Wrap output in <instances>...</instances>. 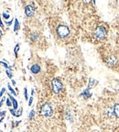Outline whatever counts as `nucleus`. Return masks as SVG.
<instances>
[{
	"label": "nucleus",
	"instance_id": "f8f14e48",
	"mask_svg": "<svg viewBox=\"0 0 119 132\" xmlns=\"http://www.w3.org/2000/svg\"><path fill=\"white\" fill-rule=\"evenodd\" d=\"M97 81L94 80V79H90V82H89V84H88V89H91L92 87H94L96 84H97Z\"/></svg>",
	"mask_w": 119,
	"mask_h": 132
},
{
	"label": "nucleus",
	"instance_id": "7ed1b4c3",
	"mask_svg": "<svg viewBox=\"0 0 119 132\" xmlns=\"http://www.w3.org/2000/svg\"><path fill=\"white\" fill-rule=\"evenodd\" d=\"M40 114L44 116V117H50L53 114V108L51 107V105L50 103H45L43 104L40 110Z\"/></svg>",
	"mask_w": 119,
	"mask_h": 132
},
{
	"label": "nucleus",
	"instance_id": "2eb2a0df",
	"mask_svg": "<svg viewBox=\"0 0 119 132\" xmlns=\"http://www.w3.org/2000/svg\"><path fill=\"white\" fill-rule=\"evenodd\" d=\"M34 116H35V111L32 109V110L30 111L29 115H28V118H29V119H33V118H34Z\"/></svg>",
	"mask_w": 119,
	"mask_h": 132
},
{
	"label": "nucleus",
	"instance_id": "2f4dec72",
	"mask_svg": "<svg viewBox=\"0 0 119 132\" xmlns=\"http://www.w3.org/2000/svg\"><path fill=\"white\" fill-rule=\"evenodd\" d=\"M9 132H12V131H9Z\"/></svg>",
	"mask_w": 119,
	"mask_h": 132
},
{
	"label": "nucleus",
	"instance_id": "20e7f679",
	"mask_svg": "<svg viewBox=\"0 0 119 132\" xmlns=\"http://www.w3.org/2000/svg\"><path fill=\"white\" fill-rule=\"evenodd\" d=\"M56 32H57V35L59 36V38L65 39L70 35V29L66 25H60L56 29Z\"/></svg>",
	"mask_w": 119,
	"mask_h": 132
},
{
	"label": "nucleus",
	"instance_id": "1a4fd4ad",
	"mask_svg": "<svg viewBox=\"0 0 119 132\" xmlns=\"http://www.w3.org/2000/svg\"><path fill=\"white\" fill-rule=\"evenodd\" d=\"M9 96V99H10V101H11V103H12V106H13V109L14 110H17V107H18V104H17V101L16 100V99L14 98L12 95H8Z\"/></svg>",
	"mask_w": 119,
	"mask_h": 132
},
{
	"label": "nucleus",
	"instance_id": "c85d7f7f",
	"mask_svg": "<svg viewBox=\"0 0 119 132\" xmlns=\"http://www.w3.org/2000/svg\"><path fill=\"white\" fill-rule=\"evenodd\" d=\"M33 95H34V89H32V90H31V96H32Z\"/></svg>",
	"mask_w": 119,
	"mask_h": 132
},
{
	"label": "nucleus",
	"instance_id": "f03ea898",
	"mask_svg": "<svg viewBox=\"0 0 119 132\" xmlns=\"http://www.w3.org/2000/svg\"><path fill=\"white\" fill-rule=\"evenodd\" d=\"M94 38H95V39H97V40H99V41H103V40H104V39L106 38V36H107V29H106V28L103 27V26H98V27L95 29V30H94Z\"/></svg>",
	"mask_w": 119,
	"mask_h": 132
},
{
	"label": "nucleus",
	"instance_id": "ddd939ff",
	"mask_svg": "<svg viewBox=\"0 0 119 132\" xmlns=\"http://www.w3.org/2000/svg\"><path fill=\"white\" fill-rule=\"evenodd\" d=\"M19 29V22L17 20V18H15V25H14V31L17 32Z\"/></svg>",
	"mask_w": 119,
	"mask_h": 132
},
{
	"label": "nucleus",
	"instance_id": "9b49d317",
	"mask_svg": "<svg viewBox=\"0 0 119 132\" xmlns=\"http://www.w3.org/2000/svg\"><path fill=\"white\" fill-rule=\"evenodd\" d=\"M81 95H83L84 97H87V98H88V97H91V96H92V94L90 93V89L87 88V89H85V90L81 94Z\"/></svg>",
	"mask_w": 119,
	"mask_h": 132
},
{
	"label": "nucleus",
	"instance_id": "a211bd4d",
	"mask_svg": "<svg viewBox=\"0 0 119 132\" xmlns=\"http://www.w3.org/2000/svg\"><path fill=\"white\" fill-rule=\"evenodd\" d=\"M6 73H7V74H8V76L10 79H12V77H13V74H12V73H11V71H9V70H7L6 71Z\"/></svg>",
	"mask_w": 119,
	"mask_h": 132
},
{
	"label": "nucleus",
	"instance_id": "0eeeda50",
	"mask_svg": "<svg viewBox=\"0 0 119 132\" xmlns=\"http://www.w3.org/2000/svg\"><path fill=\"white\" fill-rule=\"evenodd\" d=\"M22 108L20 107L18 110H14V109H10V113L12 114V115L14 116H16V117H18V116H20L22 115Z\"/></svg>",
	"mask_w": 119,
	"mask_h": 132
},
{
	"label": "nucleus",
	"instance_id": "423d86ee",
	"mask_svg": "<svg viewBox=\"0 0 119 132\" xmlns=\"http://www.w3.org/2000/svg\"><path fill=\"white\" fill-rule=\"evenodd\" d=\"M25 14L28 16V17H31V16H34V14H35L34 7L31 6V5H28L25 8Z\"/></svg>",
	"mask_w": 119,
	"mask_h": 132
},
{
	"label": "nucleus",
	"instance_id": "6ab92c4d",
	"mask_svg": "<svg viewBox=\"0 0 119 132\" xmlns=\"http://www.w3.org/2000/svg\"><path fill=\"white\" fill-rule=\"evenodd\" d=\"M6 105H7L8 107H10V106L12 105V103H11V101H10V99L9 98L7 99V101H6Z\"/></svg>",
	"mask_w": 119,
	"mask_h": 132
},
{
	"label": "nucleus",
	"instance_id": "393cba45",
	"mask_svg": "<svg viewBox=\"0 0 119 132\" xmlns=\"http://www.w3.org/2000/svg\"><path fill=\"white\" fill-rule=\"evenodd\" d=\"M6 113H7V111H5V110L1 111V112H0V116H3V117H4V116L6 115Z\"/></svg>",
	"mask_w": 119,
	"mask_h": 132
},
{
	"label": "nucleus",
	"instance_id": "aec40b11",
	"mask_svg": "<svg viewBox=\"0 0 119 132\" xmlns=\"http://www.w3.org/2000/svg\"><path fill=\"white\" fill-rule=\"evenodd\" d=\"M24 95H25L26 100H28V90H27V88L24 89Z\"/></svg>",
	"mask_w": 119,
	"mask_h": 132
},
{
	"label": "nucleus",
	"instance_id": "a878e982",
	"mask_svg": "<svg viewBox=\"0 0 119 132\" xmlns=\"http://www.w3.org/2000/svg\"><path fill=\"white\" fill-rule=\"evenodd\" d=\"M4 101H5V97H3V98L1 99V101H0V107H2V105H3V103H4Z\"/></svg>",
	"mask_w": 119,
	"mask_h": 132
},
{
	"label": "nucleus",
	"instance_id": "b1692460",
	"mask_svg": "<svg viewBox=\"0 0 119 132\" xmlns=\"http://www.w3.org/2000/svg\"><path fill=\"white\" fill-rule=\"evenodd\" d=\"M5 91H6V89H5L4 87H3V88L0 90V97H1V96H3V94L5 93Z\"/></svg>",
	"mask_w": 119,
	"mask_h": 132
},
{
	"label": "nucleus",
	"instance_id": "4be33fe9",
	"mask_svg": "<svg viewBox=\"0 0 119 132\" xmlns=\"http://www.w3.org/2000/svg\"><path fill=\"white\" fill-rule=\"evenodd\" d=\"M3 17H4L5 19H8V18L10 17V16H9L8 14H7V13H3Z\"/></svg>",
	"mask_w": 119,
	"mask_h": 132
},
{
	"label": "nucleus",
	"instance_id": "f3484780",
	"mask_svg": "<svg viewBox=\"0 0 119 132\" xmlns=\"http://www.w3.org/2000/svg\"><path fill=\"white\" fill-rule=\"evenodd\" d=\"M0 64H1V65H3L4 67H5V68H7V69H9V66L8 65V63H7L6 62H3V61H1V62H0Z\"/></svg>",
	"mask_w": 119,
	"mask_h": 132
},
{
	"label": "nucleus",
	"instance_id": "cd10ccee",
	"mask_svg": "<svg viewBox=\"0 0 119 132\" xmlns=\"http://www.w3.org/2000/svg\"><path fill=\"white\" fill-rule=\"evenodd\" d=\"M12 22H13V20H10V21H8V22H6V23H7L8 26H10V25L12 24Z\"/></svg>",
	"mask_w": 119,
	"mask_h": 132
},
{
	"label": "nucleus",
	"instance_id": "412c9836",
	"mask_svg": "<svg viewBox=\"0 0 119 132\" xmlns=\"http://www.w3.org/2000/svg\"><path fill=\"white\" fill-rule=\"evenodd\" d=\"M19 123H20V121H15V122H12V127L15 128V127H17V125H19Z\"/></svg>",
	"mask_w": 119,
	"mask_h": 132
},
{
	"label": "nucleus",
	"instance_id": "f257e3e1",
	"mask_svg": "<svg viewBox=\"0 0 119 132\" xmlns=\"http://www.w3.org/2000/svg\"><path fill=\"white\" fill-rule=\"evenodd\" d=\"M103 61L109 68L119 71V40L115 43H106L105 50L103 52Z\"/></svg>",
	"mask_w": 119,
	"mask_h": 132
},
{
	"label": "nucleus",
	"instance_id": "4468645a",
	"mask_svg": "<svg viewBox=\"0 0 119 132\" xmlns=\"http://www.w3.org/2000/svg\"><path fill=\"white\" fill-rule=\"evenodd\" d=\"M8 90L10 91V93H11V94H12L14 96H16V95H17V93H16V92H15V90L12 88V86L10 85V83H8Z\"/></svg>",
	"mask_w": 119,
	"mask_h": 132
},
{
	"label": "nucleus",
	"instance_id": "bb28decb",
	"mask_svg": "<svg viewBox=\"0 0 119 132\" xmlns=\"http://www.w3.org/2000/svg\"><path fill=\"white\" fill-rule=\"evenodd\" d=\"M0 27H1V28H4V24H3L2 20H1V17H0Z\"/></svg>",
	"mask_w": 119,
	"mask_h": 132
},
{
	"label": "nucleus",
	"instance_id": "6e6552de",
	"mask_svg": "<svg viewBox=\"0 0 119 132\" xmlns=\"http://www.w3.org/2000/svg\"><path fill=\"white\" fill-rule=\"evenodd\" d=\"M30 71L32 72V74H39V73L40 72V66L39 65V64H34V65L31 66Z\"/></svg>",
	"mask_w": 119,
	"mask_h": 132
},
{
	"label": "nucleus",
	"instance_id": "9d476101",
	"mask_svg": "<svg viewBox=\"0 0 119 132\" xmlns=\"http://www.w3.org/2000/svg\"><path fill=\"white\" fill-rule=\"evenodd\" d=\"M113 110H114V113H115V117L119 119V103L115 104V106L113 107Z\"/></svg>",
	"mask_w": 119,
	"mask_h": 132
},
{
	"label": "nucleus",
	"instance_id": "c756f323",
	"mask_svg": "<svg viewBox=\"0 0 119 132\" xmlns=\"http://www.w3.org/2000/svg\"><path fill=\"white\" fill-rule=\"evenodd\" d=\"M12 83L15 85V84H16V81H15V80H12Z\"/></svg>",
	"mask_w": 119,
	"mask_h": 132
},
{
	"label": "nucleus",
	"instance_id": "39448f33",
	"mask_svg": "<svg viewBox=\"0 0 119 132\" xmlns=\"http://www.w3.org/2000/svg\"><path fill=\"white\" fill-rule=\"evenodd\" d=\"M51 87H52V90L55 94H59L60 92H61V90L63 89V84L60 79L54 78L51 81Z\"/></svg>",
	"mask_w": 119,
	"mask_h": 132
},
{
	"label": "nucleus",
	"instance_id": "dca6fc26",
	"mask_svg": "<svg viewBox=\"0 0 119 132\" xmlns=\"http://www.w3.org/2000/svg\"><path fill=\"white\" fill-rule=\"evenodd\" d=\"M19 48H20L19 47V44H17L16 47H15V49H14V52H15V55L16 56H17V51L19 50Z\"/></svg>",
	"mask_w": 119,
	"mask_h": 132
},
{
	"label": "nucleus",
	"instance_id": "5701e85b",
	"mask_svg": "<svg viewBox=\"0 0 119 132\" xmlns=\"http://www.w3.org/2000/svg\"><path fill=\"white\" fill-rule=\"evenodd\" d=\"M32 102H33V97H32V96H30V98L28 99V106H29V107L32 105Z\"/></svg>",
	"mask_w": 119,
	"mask_h": 132
},
{
	"label": "nucleus",
	"instance_id": "7c9ffc66",
	"mask_svg": "<svg viewBox=\"0 0 119 132\" xmlns=\"http://www.w3.org/2000/svg\"><path fill=\"white\" fill-rule=\"evenodd\" d=\"M1 37H2V30L0 29V39H1Z\"/></svg>",
	"mask_w": 119,
	"mask_h": 132
}]
</instances>
